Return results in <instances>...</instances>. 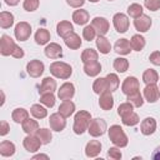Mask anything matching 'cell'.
Returning a JSON list of instances; mask_svg holds the SVG:
<instances>
[{
  "label": "cell",
  "mask_w": 160,
  "mask_h": 160,
  "mask_svg": "<svg viewBox=\"0 0 160 160\" xmlns=\"http://www.w3.org/2000/svg\"><path fill=\"white\" fill-rule=\"evenodd\" d=\"M142 80L146 85L149 84H156L159 81V75L154 69H148L142 74Z\"/></svg>",
  "instance_id": "cell-33"
},
{
  "label": "cell",
  "mask_w": 160,
  "mask_h": 160,
  "mask_svg": "<svg viewBox=\"0 0 160 160\" xmlns=\"http://www.w3.org/2000/svg\"><path fill=\"white\" fill-rule=\"evenodd\" d=\"M74 111H75V104L71 100H64L59 106V112L65 118L71 116Z\"/></svg>",
  "instance_id": "cell-24"
},
{
  "label": "cell",
  "mask_w": 160,
  "mask_h": 160,
  "mask_svg": "<svg viewBox=\"0 0 160 160\" xmlns=\"http://www.w3.org/2000/svg\"><path fill=\"white\" fill-rule=\"evenodd\" d=\"M0 154L2 156H12L15 154V145L11 141L4 140L0 144Z\"/></svg>",
  "instance_id": "cell-29"
},
{
  "label": "cell",
  "mask_w": 160,
  "mask_h": 160,
  "mask_svg": "<svg viewBox=\"0 0 160 160\" xmlns=\"http://www.w3.org/2000/svg\"><path fill=\"white\" fill-rule=\"evenodd\" d=\"M121 120H122V124L124 125H126V126H134V125H136L139 122V115L136 112L131 111L130 114L122 116Z\"/></svg>",
  "instance_id": "cell-41"
},
{
  "label": "cell",
  "mask_w": 160,
  "mask_h": 160,
  "mask_svg": "<svg viewBox=\"0 0 160 160\" xmlns=\"http://www.w3.org/2000/svg\"><path fill=\"white\" fill-rule=\"evenodd\" d=\"M15 38L19 41H25L30 38L31 35V26L30 24H28L26 21H20L19 24H16L15 30H14Z\"/></svg>",
  "instance_id": "cell-5"
},
{
  "label": "cell",
  "mask_w": 160,
  "mask_h": 160,
  "mask_svg": "<svg viewBox=\"0 0 160 160\" xmlns=\"http://www.w3.org/2000/svg\"><path fill=\"white\" fill-rule=\"evenodd\" d=\"M56 32L59 36L61 38H66L69 34L74 32V26L70 21H66V20H62L60 21L58 25H56Z\"/></svg>",
  "instance_id": "cell-20"
},
{
  "label": "cell",
  "mask_w": 160,
  "mask_h": 160,
  "mask_svg": "<svg viewBox=\"0 0 160 160\" xmlns=\"http://www.w3.org/2000/svg\"><path fill=\"white\" fill-rule=\"evenodd\" d=\"M91 121V114L86 110H80L75 114L74 118V132L78 135H81L85 130H88L89 124Z\"/></svg>",
  "instance_id": "cell-1"
},
{
  "label": "cell",
  "mask_w": 160,
  "mask_h": 160,
  "mask_svg": "<svg viewBox=\"0 0 160 160\" xmlns=\"http://www.w3.org/2000/svg\"><path fill=\"white\" fill-rule=\"evenodd\" d=\"M96 48L99 49V51L101 54H109L111 50V45L110 41L104 36V35H99L96 39Z\"/></svg>",
  "instance_id": "cell-26"
},
{
  "label": "cell",
  "mask_w": 160,
  "mask_h": 160,
  "mask_svg": "<svg viewBox=\"0 0 160 160\" xmlns=\"http://www.w3.org/2000/svg\"><path fill=\"white\" fill-rule=\"evenodd\" d=\"M134 26H135V29L138 31L146 32L150 29V26H151V19L148 15H144L142 14V15H140L139 18H136L134 20Z\"/></svg>",
  "instance_id": "cell-15"
},
{
  "label": "cell",
  "mask_w": 160,
  "mask_h": 160,
  "mask_svg": "<svg viewBox=\"0 0 160 160\" xmlns=\"http://www.w3.org/2000/svg\"><path fill=\"white\" fill-rule=\"evenodd\" d=\"M22 130L28 134V135H32L39 130V124L36 120L32 119H28L26 121L22 122Z\"/></svg>",
  "instance_id": "cell-35"
},
{
  "label": "cell",
  "mask_w": 160,
  "mask_h": 160,
  "mask_svg": "<svg viewBox=\"0 0 160 160\" xmlns=\"http://www.w3.org/2000/svg\"><path fill=\"white\" fill-rule=\"evenodd\" d=\"M75 95V86L71 82H65L60 86V89L58 90V96L60 100H71L72 96Z\"/></svg>",
  "instance_id": "cell-12"
},
{
  "label": "cell",
  "mask_w": 160,
  "mask_h": 160,
  "mask_svg": "<svg viewBox=\"0 0 160 160\" xmlns=\"http://www.w3.org/2000/svg\"><path fill=\"white\" fill-rule=\"evenodd\" d=\"M100 71H101V65H100L99 61L84 64V72L88 76H96V75L100 74Z\"/></svg>",
  "instance_id": "cell-25"
},
{
  "label": "cell",
  "mask_w": 160,
  "mask_h": 160,
  "mask_svg": "<svg viewBox=\"0 0 160 160\" xmlns=\"http://www.w3.org/2000/svg\"><path fill=\"white\" fill-rule=\"evenodd\" d=\"M11 56H14L15 59H21L22 56H24V50L20 48V46H15V50H14V52H12V55Z\"/></svg>",
  "instance_id": "cell-53"
},
{
  "label": "cell",
  "mask_w": 160,
  "mask_h": 160,
  "mask_svg": "<svg viewBox=\"0 0 160 160\" xmlns=\"http://www.w3.org/2000/svg\"><path fill=\"white\" fill-rule=\"evenodd\" d=\"M112 22H114V28H115L116 31L120 32V34L126 32L128 29H129V25H130L129 18H128L125 14H122V12L115 14L114 18H112Z\"/></svg>",
  "instance_id": "cell-6"
},
{
  "label": "cell",
  "mask_w": 160,
  "mask_h": 160,
  "mask_svg": "<svg viewBox=\"0 0 160 160\" xmlns=\"http://www.w3.org/2000/svg\"><path fill=\"white\" fill-rule=\"evenodd\" d=\"M40 0H24V9L26 11H35L39 8Z\"/></svg>",
  "instance_id": "cell-47"
},
{
  "label": "cell",
  "mask_w": 160,
  "mask_h": 160,
  "mask_svg": "<svg viewBox=\"0 0 160 160\" xmlns=\"http://www.w3.org/2000/svg\"><path fill=\"white\" fill-rule=\"evenodd\" d=\"M9 130H10V126H9V124L6 122V121H1V124H0V135L1 136H4V135H6L8 132H9Z\"/></svg>",
  "instance_id": "cell-51"
},
{
  "label": "cell",
  "mask_w": 160,
  "mask_h": 160,
  "mask_svg": "<svg viewBox=\"0 0 160 160\" xmlns=\"http://www.w3.org/2000/svg\"><path fill=\"white\" fill-rule=\"evenodd\" d=\"M109 1H112V0H109Z\"/></svg>",
  "instance_id": "cell-58"
},
{
  "label": "cell",
  "mask_w": 160,
  "mask_h": 160,
  "mask_svg": "<svg viewBox=\"0 0 160 160\" xmlns=\"http://www.w3.org/2000/svg\"><path fill=\"white\" fill-rule=\"evenodd\" d=\"M132 104H130L129 101L128 102H122L119 108H118V114L122 118V116H125V115H128V114H130L131 111H132Z\"/></svg>",
  "instance_id": "cell-46"
},
{
  "label": "cell",
  "mask_w": 160,
  "mask_h": 160,
  "mask_svg": "<svg viewBox=\"0 0 160 160\" xmlns=\"http://www.w3.org/2000/svg\"><path fill=\"white\" fill-rule=\"evenodd\" d=\"M50 40V32L46 29H39L35 32V41L39 45H45Z\"/></svg>",
  "instance_id": "cell-34"
},
{
  "label": "cell",
  "mask_w": 160,
  "mask_h": 160,
  "mask_svg": "<svg viewBox=\"0 0 160 160\" xmlns=\"http://www.w3.org/2000/svg\"><path fill=\"white\" fill-rule=\"evenodd\" d=\"M40 158H45V159H48L49 156H48V155H42V154H39V155H35V156H34V159H40Z\"/></svg>",
  "instance_id": "cell-56"
},
{
  "label": "cell",
  "mask_w": 160,
  "mask_h": 160,
  "mask_svg": "<svg viewBox=\"0 0 160 160\" xmlns=\"http://www.w3.org/2000/svg\"><path fill=\"white\" fill-rule=\"evenodd\" d=\"M144 4L151 11H156L160 9V0H144Z\"/></svg>",
  "instance_id": "cell-48"
},
{
  "label": "cell",
  "mask_w": 160,
  "mask_h": 160,
  "mask_svg": "<svg viewBox=\"0 0 160 160\" xmlns=\"http://www.w3.org/2000/svg\"><path fill=\"white\" fill-rule=\"evenodd\" d=\"M45 55L49 59H59L62 56V49L59 44L56 42H50L46 48H45Z\"/></svg>",
  "instance_id": "cell-17"
},
{
  "label": "cell",
  "mask_w": 160,
  "mask_h": 160,
  "mask_svg": "<svg viewBox=\"0 0 160 160\" xmlns=\"http://www.w3.org/2000/svg\"><path fill=\"white\" fill-rule=\"evenodd\" d=\"M91 25L95 29V31H96L98 35H105L109 31V28H110L109 21L105 18H100V16L94 18L92 21H91Z\"/></svg>",
  "instance_id": "cell-11"
},
{
  "label": "cell",
  "mask_w": 160,
  "mask_h": 160,
  "mask_svg": "<svg viewBox=\"0 0 160 160\" xmlns=\"http://www.w3.org/2000/svg\"><path fill=\"white\" fill-rule=\"evenodd\" d=\"M89 1H90V2H98L99 0H89Z\"/></svg>",
  "instance_id": "cell-57"
},
{
  "label": "cell",
  "mask_w": 160,
  "mask_h": 160,
  "mask_svg": "<svg viewBox=\"0 0 160 160\" xmlns=\"http://www.w3.org/2000/svg\"><path fill=\"white\" fill-rule=\"evenodd\" d=\"M105 79H106V85H108V90H109V91H115V90H118L120 81H119V78H118L116 74H108V75L105 76Z\"/></svg>",
  "instance_id": "cell-37"
},
{
  "label": "cell",
  "mask_w": 160,
  "mask_h": 160,
  "mask_svg": "<svg viewBox=\"0 0 160 160\" xmlns=\"http://www.w3.org/2000/svg\"><path fill=\"white\" fill-rule=\"evenodd\" d=\"M50 72L58 79L66 80L72 74V69L69 64H66L64 61H54L50 64Z\"/></svg>",
  "instance_id": "cell-3"
},
{
  "label": "cell",
  "mask_w": 160,
  "mask_h": 160,
  "mask_svg": "<svg viewBox=\"0 0 160 160\" xmlns=\"http://www.w3.org/2000/svg\"><path fill=\"white\" fill-rule=\"evenodd\" d=\"M99 105L102 110H110L114 106V98L111 95V91H105L102 94H100V99H99Z\"/></svg>",
  "instance_id": "cell-19"
},
{
  "label": "cell",
  "mask_w": 160,
  "mask_h": 160,
  "mask_svg": "<svg viewBox=\"0 0 160 160\" xmlns=\"http://www.w3.org/2000/svg\"><path fill=\"white\" fill-rule=\"evenodd\" d=\"M40 102L44 104L48 108H52L55 105V96L52 92H46V94H41L40 96Z\"/></svg>",
  "instance_id": "cell-43"
},
{
  "label": "cell",
  "mask_w": 160,
  "mask_h": 160,
  "mask_svg": "<svg viewBox=\"0 0 160 160\" xmlns=\"http://www.w3.org/2000/svg\"><path fill=\"white\" fill-rule=\"evenodd\" d=\"M115 51L120 55H128L130 54L131 51V45H130V41L128 39H119L116 42H115V46H114Z\"/></svg>",
  "instance_id": "cell-22"
},
{
  "label": "cell",
  "mask_w": 160,
  "mask_h": 160,
  "mask_svg": "<svg viewBox=\"0 0 160 160\" xmlns=\"http://www.w3.org/2000/svg\"><path fill=\"white\" fill-rule=\"evenodd\" d=\"M15 41L9 36V35H2L1 36V40H0V52L1 55L4 56H8V55H12L14 50H15Z\"/></svg>",
  "instance_id": "cell-8"
},
{
  "label": "cell",
  "mask_w": 160,
  "mask_h": 160,
  "mask_svg": "<svg viewBox=\"0 0 160 160\" xmlns=\"http://www.w3.org/2000/svg\"><path fill=\"white\" fill-rule=\"evenodd\" d=\"M139 89H140V84H139V80L135 76H128L124 80L122 85H121V91L125 95L134 94V92L139 91Z\"/></svg>",
  "instance_id": "cell-7"
},
{
  "label": "cell",
  "mask_w": 160,
  "mask_h": 160,
  "mask_svg": "<svg viewBox=\"0 0 160 160\" xmlns=\"http://www.w3.org/2000/svg\"><path fill=\"white\" fill-rule=\"evenodd\" d=\"M151 158H152L154 160H160V146H158V148L154 150V152L151 154Z\"/></svg>",
  "instance_id": "cell-54"
},
{
  "label": "cell",
  "mask_w": 160,
  "mask_h": 160,
  "mask_svg": "<svg viewBox=\"0 0 160 160\" xmlns=\"http://www.w3.org/2000/svg\"><path fill=\"white\" fill-rule=\"evenodd\" d=\"M22 144H24V148L29 151V152H35V151H38L39 149H40V145H41V141H40V139L35 135H28L25 139H24V141H22Z\"/></svg>",
  "instance_id": "cell-14"
},
{
  "label": "cell",
  "mask_w": 160,
  "mask_h": 160,
  "mask_svg": "<svg viewBox=\"0 0 160 160\" xmlns=\"http://www.w3.org/2000/svg\"><path fill=\"white\" fill-rule=\"evenodd\" d=\"M109 139L118 148H125L128 145V142H129L128 136H126V134L124 132V130H122V128L120 125L110 126V129H109Z\"/></svg>",
  "instance_id": "cell-2"
},
{
  "label": "cell",
  "mask_w": 160,
  "mask_h": 160,
  "mask_svg": "<svg viewBox=\"0 0 160 160\" xmlns=\"http://www.w3.org/2000/svg\"><path fill=\"white\" fill-rule=\"evenodd\" d=\"M144 98L149 102H155L160 98V89L156 86V84H149L144 89Z\"/></svg>",
  "instance_id": "cell-13"
},
{
  "label": "cell",
  "mask_w": 160,
  "mask_h": 160,
  "mask_svg": "<svg viewBox=\"0 0 160 160\" xmlns=\"http://www.w3.org/2000/svg\"><path fill=\"white\" fill-rule=\"evenodd\" d=\"M14 25V15L8 11H2L0 14V26L2 29H9Z\"/></svg>",
  "instance_id": "cell-30"
},
{
  "label": "cell",
  "mask_w": 160,
  "mask_h": 160,
  "mask_svg": "<svg viewBox=\"0 0 160 160\" xmlns=\"http://www.w3.org/2000/svg\"><path fill=\"white\" fill-rule=\"evenodd\" d=\"M101 151V144L98 140H90L85 146V154L88 158H95Z\"/></svg>",
  "instance_id": "cell-18"
},
{
  "label": "cell",
  "mask_w": 160,
  "mask_h": 160,
  "mask_svg": "<svg viewBox=\"0 0 160 160\" xmlns=\"http://www.w3.org/2000/svg\"><path fill=\"white\" fill-rule=\"evenodd\" d=\"M64 41H65V45L69 49H72V50H76V49H79L81 46V39L75 32H71L66 38H64Z\"/></svg>",
  "instance_id": "cell-23"
},
{
  "label": "cell",
  "mask_w": 160,
  "mask_h": 160,
  "mask_svg": "<svg viewBox=\"0 0 160 160\" xmlns=\"http://www.w3.org/2000/svg\"><path fill=\"white\" fill-rule=\"evenodd\" d=\"M11 118H12V120H14L15 122L22 124L24 121H26V120L29 119V112H28V110H25V109H22V108H18V109H15V110L12 111Z\"/></svg>",
  "instance_id": "cell-27"
},
{
  "label": "cell",
  "mask_w": 160,
  "mask_h": 160,
  "mask_svg": "<svg viewBox=\"0 0 160 160\" xmlns=\"http://www.w3.org/2000/svg\"><path fill=\"white\" fill-rule=\"evenodd\" d=\"M82 36H84V39L88 40V41H91V40L95 39L96 31H95V29L92 28V25H88V26L84 28V30H82Z\"/></svg>",
  "instance_id": "cell-45"
},
{
  "label": "cell",
  "mask_w": 160,
  "mask_h": 160,
  "mask_svg": "<svg viewBox=\"0 0 160 160\" xmlns=\"http://www.w3.org/2000/svg\"><path fill=\"white\" fill-rule=\"evenodd\" d=\"M49 124H50L51 130L61 131L66 126V120H65V116H62L60 112H54L49 118Z\"/></svg>",
  "instance_id": "cell-9"
},
{
  "label": "cell",
  "mask_w": 160,
  "mask_h": 160,
  "mask_svg": "<svg viewBox=\"0 0 160 160\" xmlns=\"http://www.w3.org/2000/svg\"><path fill=\"white\" fill-rule=\"evenodd\" d=\"M114 69L118 72H125L129 69V61L125 58H116L114 60Z\"/></svg>",
  "instance_id": "cell-40"
},
{
  "label": "cell",
  "mask_w": 160,
  "mask_h": 160,
  "mask_svg": "<svg viewBox=\"0 0 160 160\" xmlns=\"http://www.w3.org/2000/svg\"><path fill=\"white\" fill-rule=\"evenodd\" d=\"M44 62L40 60H31L26 65V71L31 78H39L44 72Z\"/></svg>",
  "instance_id": "cell-10"
},
{
  "label": "cell",
  "mask_w": 160,
  "mask_h": 160,
  "mask_svg": "<svg viewBox=\"0 0 160 160\" xmlns=\"http://www.w3.org/2000/svg\"><path fill=\"white\" fill-rule=\"evenodd\" d=\"M128 14H129L131 18L136 19V18H139L140 15H142V6L139 5V4H131V5L128 8Z\"/></svg>",
  "instance_id": "cell-44"
},
{
  "label": "cell",
  "mask_w": 160,
  "mask_h": 160,
  "mask_svg": "<svg viewBox=\"0 0 160 160\" xmlns=\"http://www.w3.org/2000/svg\"><path fill=\"white\" fill-rule=\"evenodd\" d=\"M72 20L76 25H85L89 21V12L86 10H76L72 14Z\"/></svg>",
  "instance_id": "cell-28"
},
{
  "label": "cell",
  "mask_w": 160,
  "mask_h": 160,
  "mask_svg": "<svg viewBox=\"0 0 160 160\" xmlns=\"http://www.w3.org/2000/svg\"><path fill=\"white\" fill-rule=\"evenodd\" d=\"M30 112L35 119H44L48 115V110L40 104H34L30 109Z\"/></svg>",
  "instance_id": "cell-38"
},
{
  "label": "cell",
  "mask_w": 160,
  "mask_h": 160,
  "mask_svg": "<svg viewBox=\"0 0 160 160\" xmlns=\"http://www.w3.org/2000/svg\"><path fill=\"white\" fill-rule=\"evenodd\" d=\"M68 5H70L71 8H80L84 5L85 0H66Z\"/></svg>",
  "instance_id": "cell-52"
},
{
  "label": "cell",
  "mask_w": 160,
  "mask_h": 160,
  "mask_svg": "<svg viewBox=\"0 0 160 160\" xmlns=\"http://www.w3.org/2000/svg\"><path fill=\"white\" fill-rule=\"evenodd\" d=\"M130 45H131V49L135 50V51H140L144 49L145 46V38L141 36L140 34H136V35H132L131 40H130Z\"/></svg>",
  "instance_id": "cell-32"
},
{
  "label": "cell",
  "mask_w": 160,
  "mask_h": 160,
  "mask_svg": "<svg viewBox=\"0 0 160 160\" xmlns=\"http://www.w3.org/2000/svg\"><path fill=\"white\" fill-rule=\"evenodd\" d=\"M108 156L111 158V159H114V160H119V159H121L122 155H121L120 149H118V148H110L109 151H108Z\"/></svg>",
  "instance_id": "cell-49"
},
{
  "label": "cell",
  "mask_w": 160,
  "mask_h": 160,
  "mask_svg": "<svg viewBox=\"0 0 160 160\" xmlns=\"http://www.w3.org/2000/svg\"><path fill=\"white\" fill-rule=\"evenodd\" d=\"M56 90V81L48 76V78H44L40 88H39V92L40 94H46V92H54Z\"/></svg>",
  "instance_id": "cell-21"
},
{
  "label": "cell",
  "mask_w": 160,
  "mask_h": 160,
  "mask_svg": "<svg viewBox=\"0 0 160 160\" xmlns=\"http://www.w3.org/2000/svg\"><path fill=\"white\" fill-rule=\"evenodd\" d=\"M88 131L91 136L94 138H98V136H101L104 135V132L106 131V122L105 120L102 119H94L90 121L89 124V128H88Z\"/></svg>",
  "instance_id": "cell-4"
},
{
  "label": "cell",
  "mask_w": 160,
  "mask_h": 160,
  "mask_svg": "<svg viewBox=\"0 0 160 160\" xmlns=\"http://www.w3.org/2000/svg\"><path fill=\"white\" fill-rule=\"evenodd\" d=\"M92 90L95 94L100 95L105 91H109L108 90V85H106V79L105 78H99L94 81V85H92Z\"/></svg>",
  "instance_id": "cell-36"
},
{
  "label": "cell",
  "mask_w": 160,
  "mask_h": 160,
  "mask_svg": "<svg viewBox=\"0 0 160 160\" xmlns=\"http://www.w3.org/2000/svg\"><path fill=\"white\" fill-rule=\"evenodd\" d=\"M156 130V121L154 118H146L140 124V131L144 135H151Z\"/></svg>",
  "instance_id": "cell-16"
},
{
  "label": "cell",
  "mask_w": 160,
  "mask_h": 160,
  "mask_svg": "<svg viewBox=\"0 0 160 160\" xmlns=\"http://www.w3.org/2000/svg\"><path fill=\"white\" fill-rule=\"evenodd\" d=\"M35 135L40 139V141H41V144H49L50 141H51V139H52V134H51V131L50 130H48V129H39L36 132H35Z\"/></svg>",
  "instance_id": "cell-39"
},
{
  "label": "cell",
  "mask_w": 160,
  "mask_h": 160,
  "mask_svg": "<svg viewBox=\"0 0 160 160\" xmlns=\"http://www.w3.org/2000/svg\"><path fill=\"white\" fill-rule=\"evenodd\" d=\"M128 101H129L130 104H132V106H135V108H140V106L144 104V99H142L140 91H136V92H134V94L128 95Z\"/></svg>",
  "instance_id": "cell-42"
},
{
  "label": "cell",
  "mask_w": 160,
  "mask_h": 160,
  "mask_svg": "<svg viewBox=\"0 0 160 160\" xmlns=\"http://www.w3.org/2000/svg\"><path fill=\"white\" fill-rule=\"evenodd\" d=\"M149 60H150L154 65L160 66V51H154V52H151L150 56H149Z\"/></svg>",
  "instance_id": "cell-50"
},
{
  "label": "cell",
  "mask_w": 160,
  "mask_h": 160,
  "mask_svg": "<svg viewBox=\"0 0 160 160\" xmlns=\"http://www.w3.org/2000/svg\"><path fill=\"white\" fill-rule=\"evenodd\" d=\"M99 54L94 50V49H85L81 54V61L84 64H89V62H94L98 61Z\"/></svg>",
  "instance_id": "cell-31"
},
{
  "label": "cell",
  "mask_w": 160,
  "mask_h": 160,
  "mask_svg": "<svg viewBox=\"0 0 160 160\" xmlns=\"http://www.w3.org/2000/svg\"><path fill=\"white\" fill-rule=\"evenodd\" d=\"M19 1L20 0H5V4L6 5H10V6H15V5L19 4Z\"/></svg>",
  "instance_id": "cell-55"
}]
</instances>
